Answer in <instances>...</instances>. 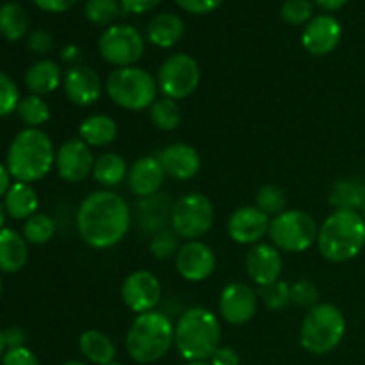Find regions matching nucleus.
<instances>
[{"label":"nucleus","mask_w":365,"mask_h":365,"mask_svg":"<svg viewBox=\"0 0 365 365\" xmlns=\"http://www.w3.org/2000/svg\"><path fill=\"white\" fill-rule=\"evenodd\" d=\"M212 365H241L239 353L230 346H220L210 359Z\"/></svg>","instance_id":"45"},{"label":"nucleus","mask_w":365,"mask_h":365,"mask_svg":"<svg viewBox=\"0 0 365 365\" xmlns=\"http://www.w3.org/2000/svg\"><path fill=\"white\" fill-rule=\"evenodd\" d=\"M321 9L324 11H339L349 2V0H314Z\"/></svg>","instance_id":"49"},{"label":"nucleus","mask_w":365,"mask_h":365,"mask_svg":"<svg viewBox=\"0 0 365 365\" xmlns=\"http://www.w3.org/2000/svg\"><path fill=\"white\" fill-rule=\"evenodd\" d=\"M2 365H39V362L31 349L21 346V348L7 349L2 356Z\"/></svg>","instance_id":"42"},{"label":"nucleus","mask_w":365,"mask_h":365,"mask_svg":"<svg viewBox=\"0 0 365 365\" xmlns=\"http://www.w3.org/2000/svg\"><path fill=\"white\" fill-rule=\"evenodd\" d=\"M109 365H120V364H114V362H113V364H109Z\"/></svg>","instance_id":"58"},{"label":"nucleus","mask_w":365,"mask_h":365,"mask_svg":"<svg viewBox=\"0 0 365 365\" xmlns=\"http://www.w3.org/2000/svg\"><path fill=\"white\" fill-rule=\"evenodd\" d=\"M259 296L255 289L241 282H232L221 291L220 314L232 327H242L250 323L257 314Z\"/></svg>","instance_id":"14"},{"label":"nucleus","mask_w":365,"mask_h":365,"mask_svg":"<svg viewBox=\"0 0 365 365\" xmlns=\"http://www.w3.org/2000/svg\"><path fill=\"white\" fill-rule=\"evenodd\" d=\"M98 52L106 63L116 68L135 66L145 53V38L132 25L114 24L100 34Z\"/></svg>","instance_id":"10"},{"label":"nucleus","mask_w":365,"mask_h":365,"mask_svg":"<svg viewBox=\"0 0 365 365\" xmlns=\"http://www.w3.org/2000/svg\"><path fill=\"white\" fill-rule=\"evenodd\" d=\"M175 344V324L164 312L138 314L127 334V351L138 364L164 359Z\"/></svg>","instance_id":"5"},{"label":"nucleus","mask_w":365,"mask_h":365,"mask_svg":"<svg viewBox=\"0 0 365 365\" xmlns=\"http://www.w3.org/2000/svg\"><path fill=\"white\" fill-rule=\"evenodd\" d=\"M63 59L68 61V63H77V61L81 59V50L73 45L66 46V48L63 50Z\"/></svg>","instance_id":"51"},{"label":"nucleus","mask_w":365,"mask_h":365,"mask_svg":"<svg viewBox=\"0 0 365 365\" xmlns=\"http://www.w3.org/2000/svg\"><path fill=\"white\" fill-rule=\"evenodd\" d=\"M257 296H259V299H262L266 309L278 312V310H284L285 307L291 305V285L285 280H278L274 284L259 287Z\"/></svg>","instance_id":"37"},{"label":"nucleus","mask_w":365,"mask_h":365,"mask_svg":"<svg viewBox=\"0 0 365 365\" xmlns=\"http://www.w3.org/2000/svg\"><path fill=\"white\" fill-rule=\"evenodd\" d=\"M123 303L135 314H145L155 310L163 298V287L159 278L145 269L128 274L121 287Z\"/></svg>","instance_id":"12"},{"label":"nucleus","mask_w":365,"mask_h":365,"mask_svg":"<svg viewBox=\"0 0 365 365\" xmlns=\"http://www.w3.org/2000/svg\"><path fill=\"white\" fill-rule=\"evenodd\" d=\"M27 259L29 248L24 235L11 228H2L0 230V271L18 273L25 267Z\"/></svg>","instance_id":"24"},{"label":"nucleus","mask_w":365,"mask_h":365,"mask_svg":"<svg viewBox=\"0 0 365 365\" xmlns=\"http://www.w3.org/2000/svg\"><path fill=\"white\" fill-rule=\"evenodd\" d=\"M0 296H2V280H0Z\"/></svg>","instance_id":"57"},{"label":"nucleus","mask_w":365,"mask_h":365,"mask_svg":"<svg viewBox=\"0 0 365 365\" xmlns=\"http://www.w3.org/2000/svg\"><path fill=\"white\" fill-rule=\"evenodd\" d=\"M118 135L116 121L106 114H93L78 127V138L89 146H107Z\"/></svg>","instance_id":"27"},{"label":"nucleus","mask_w":365,"mask_h":365,"mask_svg":"<svg viewBox=\"0 0 365 365\" xmlns=\"http://www.w3.org/2000/svg\"><path fill=\"white\" fill-rule=\"evenodd\" d=\"M127 173L128 168L123 157L118 155V153L107 152L102 153V155L95 160L91 175L100 185L109 189L123 184V180H127Z\"/></svg>","instance_id":"30"},{"label":"nucleus","mask_w":365,"mask_h":365,"mask_svg":"<svg viewBox=\"0 0 365 365\" xmlns=\"http://www.w3.org/2000/svg\"><path fill=\"white\" fill-rule=\"evenodd\" d=\"M11 187V173L7 166L0 164V196H6V192Z\"/></svg>","instance_id":"50"},{"label":"nucleus","mask_w":365,"mask_h":365,"mask_svg":"<svg viewBox=\"0 0 365 365\" xmlns=\"http://www.w3.org/2000/svg\"><path fill=\"white\" fill-rule=\"evenodd\" d=\"M178 250H180V237L173 228H163L155 232L150 241V253L159 260L177 255Z\"/></svg>","instance_id":"38"},{"label":"nucleus","mask_w":365,"mask_h":365,"mask_svg":"<svg viewBox=\"0 0 365 365\" xmlns=\"http://www.w3.org/2000/svg\"><path fill=\"white\" fill-rule=\"evenodd\" d=\"M106 91L118 107L127 110L150 109L157 100V78L139 66L116 68L107 77Z\"/></svg>","instance_id":"7"},{"label":"nucleus","mask_w":365,"mask_h":365,"mask_svg":"<svg viewBox=\"0 0 365 365\" xmlns=\"http://www.w3.org/2000/svg\"><path fill=\"white\" fill-rule=\"evenodd\" d=\"M63 365H88V364H84V362H66V364H63Z\"/></svg>","instance_id":"55"},{"label":"nucleus","mask_w":365,"mask_h":365,"mask_svg":"<svg viewBox=\"0 0 365 365\" xmlns=\"http://www.w3.org/2000/svg\"><path fill=\"white\" fill-rule=\"evenodd\" d=\"M177 271L184 280L203 282L216 269V255L212 248L202 241H187L175 255Z\"/></svg>","instance_id":"15"},{"label":"nucleus","mask_w":365,"mask_h":365,"mask_svg":"<svg viewBox=\"0 0 365 365\" xmlns=\"http://www.w3.org/2000/svg\"><path fill=\"white\" fill-rule=\"evenodd\" d=\"M282 269H284V259L277 246L259 242V245L252 246L246 255V273H248L250 280L259 287L280 280Z\"/></svg>","instance_id":"19"},{"label":"nucleus","mask_w":365,"mask_h":365,"mask_svg":"<svg viewBox=\"0 0 365 365\" xmlns=\"http://www.w3.org/2000/svg\"><path fill=\"white\" fill-rule=\"evenodd\" d=\"M29 29V14L18 2H6L0 6V34L9 41L24 38Z\"/></svg>","instance_id":"31"},{"label":"nucleus","mask_w":365,"mask_h":365,"mask_svg":"<svg viewBox=\"0 0 365 365\" xmlns=\"http://www.w3.org/2000/svg\"><path fill=\"white\" fill-rule=\"evenodd\" d=\"M319 302V291L309 280H299L291 285V303L302 309H314Z\"/></svg>","instance_id":"41"},{"label":"nucleus","mask_w":365,"mask_h":365,"mask_svg":"<svg viewBox=\"0 0 365 365\" xmlns=\"http://www.w3.org/2000/svg\"><path fill=\"white\" fill-rule=\"evenodd\" d=\"M120 2L121 7H123V13L143 14L155 9V6H159L160 0H120Z\"/></svg>","instance_id":"46"},{"label":"nucleus","mask_w":365,"mask_h":365,"mask_svg":"<svg viewBox=\"0 0 365 365\" xmlns=\"http://www.w3.org/2000/svg\"><path fill=\"white\" fill-rule=\"evenodd\" d=\"M362 216H364V220H365V203H364V207H362Z\"/></svg>","instance_id":"56"},{"label":"nucleus","mask_w":365,"mask_h":365,"mask_svg":"<svg viewBox=\"0 0 365 365\" xmlns=\"http://www.w3.org/2000/svg\"><path fill=\"white\" fill-rule=\"evenodd\" d=\"M16 116L21 123L27 125V128H38L50 120V107L41 96L29 95L18 102Z\"/></svg>","instance_id":"33"},{"label":"nucleus","mask_w":365,"mask_h":365,"mask_svg":"<svg viewBox=\"0 0 365 365\" xmlns=\"http://www.w3.org/2000/svg\"><path fill=\"white\" fill-rule=\"evenodd\" d=\"M328 202L335 207V210L362 209L365 203V184L359 178H342L331 185Z\"/></svg>","instance_id":"28"},{"label":"nucleus","mask_w":365,"mask_h":365,"mask_svg":"<svg viewBox=\"0 0 365 365\" xmlns=\"http://www.w3.org/2000/svg\"><path fill=\"white\" fill-rule=\"evenodd\" d=\"M39 9L48 11V13H64L71 9L78 0H32Z\"/></svg>","instance_id":"47"},{"label":"nucleus","mask_w":365,"mask_h":365,"mask_svg":"<svg viewBox=\"0 0 365 365\" xmlns=\"http://www.w3.org/2000/svg\"><path fill=\"white\" fill-rule=\"evenodd\" d=\"M78 348L89 362L96 365L113 364L114 356H116V346L106 334L98 330L84 331L78 339Z\"/></svg>","instance_id":"29"},{"label":"nucleus","mask_w":365,"mask_h":365,"mask_svg":"<svg viewBox=\"0 0 365 365\" xmlns=\"http://www.w3.org/2000/svg\"><path fill=\"white\" fill-rule=\"evenodd\" d=\"M220 341V319L205 307L187 309L175 324V348L187 362L210 360Z\"/></svg>","instance_id":"3"},{"label":"nucleus","mask_w":365,"mask_h":365,"mask_svg":"<svg viewBox=\"0 0 365 365\" xmlns=\"http://www.w3.org/2000/svg\"><path fill=\"white\" fill-rule=\"evenodd\" d=\"M157 159H159L166 177L173 178V180H191L200 173V168H202V159H200L198 152L184 143L166 146L157 155Z\"/></svg>","instance_id":"20"},{"label":"nucleus","mask_w":365,"mask_h":365,"mask_svg":"<svg viewBox=\"0 0 365 365\" xmlns=\"http://www.w3.org/2000/svg\"><path fill=\"white\" fill-rule=\"evenodd\" d=\"M4 342L7 349L21 348L25 344V331L18 327H11L4 331Z\"/></svg>","instance_id":"48"},{"label":"nucleus","mask_w":365,"mask_h":365,"mask_svg":"<svg viewBox=\"0 0 365 365\" xmlns=\"http://www.w3.org/2000/svg\"><path fill=\"white\" fill-rule=\"evenodd\" d=\"M56 164L52 139L41 128H24L7 150V170L16 182L34 184L50 173Z\"/></svg>","instance_id":"2"},{"label":"nucleus","mask_w":365,"mask_h":365,"mask_svg":"<svg viewBox=\"0 0 365 365\" xmlns=\"http://www.w3.org/2000/svg\"><path fill=\"white\" fill-rule=\"evenodd\" d=\"M132 212L125 198L100 189L82 200L77 210V230L82 241L96 250L120 245L130 228Z\"/></svg>","instance_id":"1"},{"label":"nucleus","mask_w":365,"mask_h":365,"mask_svg":"<svg viewBox=\"0 0 365 365\" xmlns=\"http://www.w3.org/2000/svg\"><path fill=\"white\" fill-rule=\"evenodd\" d=\"M171 210H173V203L168 200L166 195L157 192V195L141 198V202L138 203L139 225L145 232L155 234L166 228L168 223H171Z\"/></svg>","instance_id":"23"},{"label":"nucleus","mask_w":365,"mask_h":365,"mask_svg":"<svg viewBox=\"0 0 365 365\" xmlns=\"http://www.w3.org/2000/svg\"><path fill=\"white\" fill-rule=\"evenodd\" d=\"M269 216L257 209L255 205L241 207L234 210L228 220V235L237 245H259L269 234Z\"/></svg>","instance_id":"17"},{"label":"nucleus","mask_w":365,"mask_h":365,"mask_svg":"<svg viewBox=\"0 0 365 365\" xmlns=\"http://www.w3.org/2000/svg\"><path fill=\"white\" fill-rule=\"evenodd\" d=\"M64 75L61 73L59 64L50 59H41L32 64L25 73V86L32 95H50L63 84Z\"/></svg>","instance_id":"25"},{"label":"nucleus","mask_w":365,"mask_h":365,"mask_svg":"<svg viewBox=\"0 0 365 365\" xmlns=\"http://www.w3.org/2000/svg\"><path fill=\"white\" fill-rule=\"evenodd\" d=\"M6 216H7L6 207H4V203L0 202V230H2L4 225H6Z\"/></svg>","instance_id":"52"},{"label":"nucleus","mask_w":365,"mask_h":365,"mask_svg":"<svg viewBox=\"0 0 365 365\" xmlns=\"http://www.w3.org/2000/svg\"><path fill=\"white\" fill-rule=\"evenodd\" d=\"M316 220L305 210H285L273 217L269 225V237L273 246L289 253H302L317 242Z\"/></svg>","instance_id":"8"},{"label":"nucleus","mask_w":365,"mask_h":365,"mask_svg":"<svg viewBox=\"0 0 365 365\" xmlns=\"http://www.w3.org/2000/svg\"><path fill=\"white\" fill-rule=\"evenodd\" d=\"M91 146L81 138H71L59 146L56 153V170L63 180L78 184L93 173L95 166Z\"/></svg>","instance_id":"13"},{"label":"nucleus","mask_w":365,"mask_h":365,"mask_svg":"<svg viewBox=\"0 0 365 365\" xmlns=\"http://www.w3.org/2000/svg\"><path fill=\"white\" fill-rule=\"evenodd\" d=\"M164 178H166V173H164L159 159L157 157H143L128 168L127 185L132 195L146 198V196L157 195L160 191Z\"/></svg>","instance_id":"21"},{"label":"nucleus","mask_w":365,"mask_h":365,"mask_svg":"<svg viewBox=\"0 0 365 365\" xmlns=\"http://www.w3.org/2000/svg\"><path fill=\"white\" fill-rule=\"evenodd\" d=\"M255 207L259 210H262L266 216L277 217L280 216L282 212H285L287 196H285L284 189H280L278 185H262L255 195Z\"/></svg>","instance_id":"35"},{"label":"nucleus","mask_w":365,"mask_h":365,"mask_svg":"<svg viewBox=\"0 0 365 365\" xmlns=\"http://www.w3.org/2000/svg\"><path fill=\"white\" fill-rule=\"evenodd\" d=\"M171 228L187 241L203 237L214 225V205L202 192H189L173 203Z\"/></svg>","instance_id":"9"},{"label":"nucleus","mask_w":365,"mask_h":365,"mask_svg":"<svg viewBox=\"0 0 365 365\" xmlns=\"http://www.w3.org/2000/svg\"><path fill=\"white\" fill-rule=\"evenodd\" d=\"M185 25L178 14L160 13L150 20L146 27V38L159 48H171L184 38Z\"/></svg>","instance_id":"22"},{"label":"nucleus","mask_w":365,"mask_h":365,"mask_svg":"<svg viewBox=\"0 0 365 365\" xmlns=\"http://www.w3.org/2000/svg\"><path fill=\"white\" fill-rule=\"evenodd\" d=\"M189 365H212V364L207 362V360H200V362H189Z\"/></svg>","instance_id":"54"},{"label":"nucleus","mask_w":365,"mask_h":365,"mask_svg":"<svg viewBox=\"0 0 365 365\" xmlns=\"http://www.w3.org/2000/svg\"><path fill=\"white\" fill-rule=\"evenodd\" d=\"M365 246V220L356 210H335L317 232V248L327 260L348 262Z\"/></svg>","instance_id":"4"},{"label":"nucleus","mask_w":365,"mask_h":365,"mask_svg":"<svg viewBox=\"0 0 365 365\" xmlns=\"http://www.w3.org/2000/svg\"><path fill=\"white\" fill-rule=\"evenodd\" d=\"M4 349H6V342H4V331L0 330V359L4 356Z\"/></svg>","instance_id":"53"},{"label":"nucleus","mask_w":365,"mask_h":365,"mask_svg":"<svg viewBox=\"0 0 365 365\" xmlns=\"http://www.w3.org/2000/svg\"><path fill=\"white\" fill-rule=\"evenodd\" d=\"M175 2L191 14H209L217 9L223 0H175Z\"/></svg>","instance_id":"43"},{"label":"nucleus","mask_w":365,"mask_h":365,"mask_svg":"<svg viewBox=\"0 0 365 365\" xmlns=\"http://www.w3.org/2000/svg\"><path fill=\"white\" fill-rule=\"evenodd\" d=\"M20 91L13 78L0 70V118L14 113L20 102Z\"/></svg>","instance_id":"40"},{"label":"nucleus","mask_w":365,"mask_h":365,"mask_svg":"<svg viewBox=\"0 0 365 365\" xmlns=\"http://www.w3.org/2000/svg\"><path fill=\"white\" fill-rule=\"evenodd\" d=\"M29 48L32 52H38V53H45L48 52L50 48L53 46V39L50 36L48 31H43V29H36L29 34Z\"/></svg>","instance_id":"44"},{"label":"nucleus","mask_w":365,"mask_h":365,"mask_svg":"<svg viewBox=\"0 0 365 365\" xmlns=\"http://www.w3.org/2000/svg\"><path fill=\"white\" fill-rule=\"evenodd\" d=\"M38 205L39 202L34 187L31 184H25V182L11 184L9 191L6 192V198H4V207H6L7 216L18 221H27L29 217L34 216Z\"/></svg>","instance_id":"26"},{"label":"nucleus","mask_w":365,"mask_h":365,"mask_svg":"<svg viewBox=\"0 0 365 365\" xmlns=\"http://www.w3.org/2000/svg\"><path fill=\"white\" fill-rule=\"evenodd\" d=\"M342 38V27L331 14H319L314 16L305 25L302 34L303 48L310 56L323 57L334 52Z\"/></svg>","instance_id":"16"},{"label":"nucleus","mask_w":365,"mask_h":365,"mask_svg":"<svg viewBox=\"0 0 365 365\" xmlns=\"http://www.w3.org/2000/svg\"><path fill=\"white\" fill-rule=\"evenodd\" d=\"M346 334V317L331 303H317L307 312L299 328V342L312 355H327L334 351Z\"/></svg>","instance_id":"6"},{"label":"nucleus","mask_w":365,"mask_h":365,"mask_svg":"<svg viewBox=\"0 0 365 365\" xmlns=\"http://www.w3.org/2000/svg\"><path fill=\"white\" fill-rule=\"evenodd\" d=\"M123 7L120 0H88L84 6V14L91 24L100 27H110L121 16Z\"/></svg>","instance_id":"34"},{"label":"nucleus","mask_w":365,"mask_h":365,"mask_svg":"<svg viewBox=\"0 0 365 365\" xmlns=\"http://www.w3.org/2000/svg\"><path fill=\"white\" fill-rule=\"evenodd\" d=\"M314 6L310 0H285L282 6V18L291 25H303L312 20Z\"/></svg>","instance_id":"39"},{"label":"nucleus","mask_w":365,"mask_h":365,"mask_svg":"<svg viewBox=\"0 0 365 365\" xmlns=\"http://www.w3.org/2000/svg\"><path fill=\"white\" fill-rule=\"evenodd\" d=\"M200 64L189 53L170 56L157 71V86L166 98L184 100L196 91L200 84Z\"/></svg>","instance_id":"11"},{"label":"nucleus","mask_w":365,"mask_h":365,"mask_svg":"<svg viewBox=\"0 0 365 365\" xmlns=\"http://www.w3.org/2000/svg\"><path fill=\"white\" fill-rule=\"evenodd\" d=\"M56 234V221L46 214H34L24 225V237L31 245H46Z\"/></svg>","instance_id":"36"},{"label":"nucleus","mask_w":365,"mask_h":365,"mask_svg":"<svg viewBox=\"0 0 365 365\" xmlns=\"http://www.w3.org/2000/svg\"><path fill=\"white\" fill-rule=\"evenodd\" d=\"M63 88L68 100L78 107L93 106L102 95V81L98 73L86 64H73L68 68L63 78Z\"/></svg>","instance_id":"18"},{"label":"nucleus","mask_w":365,"mask_h":365,"mask_svg":"<svg viewBox=\"0 0 365 365\" xmlns=\"http://www.w3.org/2000/svg\"><path fill=\"white\" fill-rule=\"evenodd\" d=\"M150 121L155 125L159 130L173 132L182 123V110L177 100H171L163 96L157 98L150 107Z\"/></svg>","instance_id":"32"}]
</instances>
